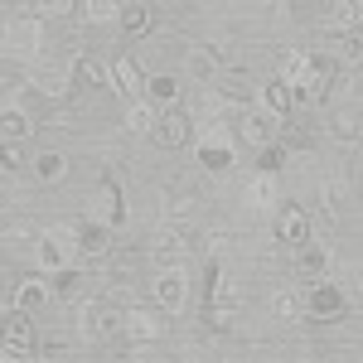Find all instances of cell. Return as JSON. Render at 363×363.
Segmentation results:
<instances>
[{
  "label": "cell",
  "mask_w": 363,
  "mask_h": 363,
  "mask_svg": "<svg viewBox=\"0 0 363 363\" xmlns=\"http://www.w3.org/2000/svg\"><path fill=\"white\" fill-rule=\"evenodd\" d=\"M34 354H39V325H34V315L5 310V320H0V359L29 363Z\"/></svg>",
  "instance_id": "cell-1"
},
{
  "label": "cell",
  "mask_w": 363,
  "mask_h": 363,
  "mask_svg": "<svg viewBox=\"0 0 363 363\" xmlns=\"http://www.w3.org/2000/svg\"><path fill=\"white\" fill-rule=\"evenodd\" d=\"M155 310L165 315V320H174V315H184L189 310V301H194V277L184 272V267H165L160 277H155Z\"/></svg>",
  "instance_id": "cell-2"
},
{
  "label": "cell",
  "mask_w": 363,
  "mask_h": 363,
  "mask_svg": "<svg viewBox=\"0 0 363 363\" xmlns=\"http://www.w3.org/2000/svg\"><path fill=\"white\" fill-rule=\"evenodd\" d=\"M34 257H39V267L44 272H68L73 262H78V233L73 228H44L39 238H34Z\"/></svg>",
  "instance_id": "cell-3"
},
{
  "label": "cell",
  "mask_w": 363,
  "mask_h": 363,
  "mask_svg": "<svg viewBox=\"0 0 363 363\" xmlns=\"http://www.w3.org/2000/svg\"><path fill=\"white\" fill-rule=\"evenodd\" d=\"M39 44H44V25H39L34 15H25V10H15V20L0 25V54L34 58V54H39Z\"/></svg>",
  "instance_id": "cell-4"
},
{
  "label": "cell",
  "mask_w": 363,
  "mask_h": 363,
  "mask_svg": "<svg viewBox=\"0 0 363 363\" xmlns=\"http://www.w3.org/2000/svg\"><path fill=\"white\" fill-rule=\"evenodd\" d=\"M78 330H83L87 344H112V339H121V306L116 301H83Z\"/></svg>",
  "instance_id": "cell-5"
},
{
  "label": "cell",
  "mask_w": 363,
  "mask_h": 363,
  "mask_svg": "<svg viewBox=\"0 0 363 363\" xmlns=\"http://www.w3.org/2000/svg\"><path fill=\"white\" fill-rule=\"evenodd\" d=\"M121 218H126V199H121V184L102 179V184L87 194V203H83V223H97V228H107V233H112Z\"/></svg>",
  "instance_id": "cell-6"
},
{
  "label": "cell",
  "mask_w": 363,
  "mask_h": 363,
  "mask_svg": "<svg viewBox=\"0 0 363 363\" xmlns=\"http://www.w3.org/2000/svg\"><path fill=\"white\" fill-rule=\"evenodd\" d=\"M301 315L315 320V325H335L349 315V296L339 291L335 281H325V286H310V296H301Z\"/></svg>",
  "instance_id": "cell-7"
},
{
  "label": "cell",
  "mask_w": 363,
  "mask_h": 363,
  "mask_svg": "<svg viewBox=\"0 0 363 363\" xmlns=\"http://www.w3.org/2000/svg\"><path fill=\"white\" fill-rule=\"evenodd\" d=\"M150 136L160 150H184L189 140H194V116L184 112V107H160L155 112V126H150Z\"/></svg>",
  "instance_id": "cell-8"
},
{
  "label": "cell",
  "mask_w": 363,
  "mask_h": 363,
  "mask_svg": "<svg viewBox=\"0 0 363 363\" xmlns=\"http://www.w3.org/2000/svg\"><path fill=\"white\" fill-rule=\"evenodd\" d=\"M165 315L155 306H131L121 310V339H131V344H160L165 339Z\"/></svg>",
  "instance_id": "cell-9"
},
{
  "label": "cell",
  "mask_w": 363,
  "mask_h": 363,
  "mask_svg": "<svg viewBox=\"0 0 363 363\" xmlns=\"http://www.w3.org/2000/svg\"><path fill=\"white\" fill-rule=\"evenodd\" d=\"M107 78H112V87L126 102H145V68H140V58L116 54L112 63H107Z\"/></svg>",
  "instance_id": "cell-10"
},
{
  "label": "cell",
  "mask_w": 363,
  "mask_h": 363,
  "mask_svg": "<svg viewBox=\"0 0 363 363\" xmlns=\"http://www.w3.org/2000/svg\"><path fill=\"white\" fill-rule=\"evenodd\" d=\"M277 136H281V121H272L262 107H247V112L238 116V140H242V145H252V150L277 145Z\"/></svg>",
  "instance_id": "cell-11"
},
{
  "label": "cell",
  "mask_w": 363,
  "mask_h": 363,
  "mask_svg": "<svg viewBox=\"0 0 363 363\" xmlns=\"http://www.w3.org/2000/svg\"><path fill=\"white\" fill-rule=\"evenodd\" d=\"M233 136H228L223 126L218 131H203V140H199V165L208 169V174H228L233 169Z\"/></svg>",
  "instance_id": "cell-12"
},
{
  "label": "cell",
  "mask_w": 363,
  "mask_h": 363,
  "mask_svg": "<svg viewBox=\"0 0 363 363\" xmlns=\"http://www.w3.org/2000/svg\"><path fill=\"white\" fill-rule=\"evenodd\" d=\"M272 233H277L281 247H306V242H310V213L301 208V203H286V208H277Z\"/></svg>",
  "instance_id": "cell-13"
},
{
  "label": "cell",
  "mask_w": 363,
  "mask_h": 363,
  "mask_svg": "<svg viewBox=\"0 0 363 363\" xmlns=\"http://www.w3.org/2000/svg\"><path fill=\"white\" fill-rule=\"evenodd\" d=\"M184 257H189V238H184L179 228L155 233V242H150V262H160V272H165V267H184Z\"/></svg>",
  "instance_id": "cell-14"
},
{
  "label": "cell",
  "mask_w": 363,
  "mask_h": 363,
  "mask_svg": "<svg viewBox=\"0 0 363 363\" xmlns=\"http://www.w3.org/2000/svg\"><path fill=\"white\" fill-rule=\"evenodd\" d=\"M10 301H15V310H25V315L44 310L49 301H54V291H49V277H25V281H15Z\"/></svg>",
  "instance_id": "cell-15"
},
{
  "label": "cell",
  "mask_w": 363,
  "mask_h": 363,
  "mask_svg": "<svg viewBox=\"0 0 363 363\" xmlns=\"http://www.w3.org/2000/svg\"><path fill=\"white\" fill-rule=\"evenodd\" d=\"M262 112L272 116V121H291L296 116V97H291V87L281 83V78H272V83L262 87Z\"/></svg>",
  "instance_id": "cell-16"
},
{
  "label": "cell",
  "mask_w": 363,
  "mask_h": 363,
  "mask_svg": "<svg viewBox=\"0 0 363 363\" xmlns=\"http://www.w3.org/2000/svg\"><path fill=\"white\" fill-rule=\"evenodd\" d=\"M330 126H335V136L344 140V145H359V136H363V112H359V102H339L335 116H330Z\"/></svg>",
  "instance_id": "cell-17"
},
{
  "label": "cell",
  "mask_w": 363,
  "mask_h": 363,
  "mask_svg": "<svg viewBox=\"0 0 363 363\" xmlns=\"http://www.w3.org/2000/svg\"><path fill=\"white\" fill-rule=\"evenodd\" d=\"M34 131V116H25L20 107H0V145H25Z\"/></svg>",
  "instance_id": "cell-18"
},
{
  "label": "cell",
  "mask_w": 363,
  "mask_h": 363,
  "mask_svg": "<svg viewBox=\"0 0 363 363\" xmlns=\"http://www.w3.org/2000/svg\"><path fill=\"white\" fill-rule=\"evenodd\" d=\"M296 281L325 286V281H330V252H325V247H306V252H301V262H296Z\"/></svg>",
  "instance_id": "cell-19"
},
{
  "label": "cell",
  "mask_w": 363,
  "mask_h": 363,
  "mask_svg": "<svg viewBox=\"0 0 363 363\" xmlns=\"http://www.w3.org/2000/svg\"><path fill=\"white\" fill-rule=\"evenodd\" d=\"M150 20H155V10H150V5H140V0H126V5L116 10V29H121V34H131V39H140V34L150 29Z\"/></svg>",
  "instance_id": "cell-20"
},
{
  "label": "cell",
  "mask_w": 363,
  "mask_h": 363,
  "mask_svg": "<svg viewBox=\"0 0 363 363\" xmlns=\"http://www.w3.org/2000/svg\"><path fill=\"white\" fill-rule=\"evenodd\" d=\"M29 169H34L39 184H58V179L68 174V155H63V150H39V155L29 160Z\"/></svg>",
  "instance_id": "cell-21"
},
{
  "label": "cell",
  "mask_w": 363,
  "mask_h": 363,
  "mask_svg": "<svg viewBox=\"0 0 363 363\" xmlns=\"http://www.w3.org/2000/svg\"><path fill=\"white\" fill-rule=\"evenodd\" d=\"M73 233H78V257H107V252H112V233H107V228L78 223Z\"/></svg>",
  "instance_id": "cell-22"
},
{
  "label": "cell",
  "mask_w": 363,
  "mask_h": 363,
  "mask_svg": "<svg viewBox=\"0 0 363 363\" xmlns=\"http://www.w3.org/2000/svg\"><path fill=\"white\" fill-rule=\"evenodd\" d=\"M189 68H194L199 78H213V73H223V49L218 44H189Z\"/></svg>",
  "instance_id": "cell-23"
},
{
  "label": "cell",
  "mask_w": 363,
  "mask_h": 363,
  "mask_svg": "<svg viewBox=\"0 0 363 363\" xmlns=\"http://www.w3.org/2000/svg\"><path fill=\"white\" fill-rule=\"evenodd\" d=\"M78 87H112L107 63H102V58H92V54H83V58H78V73H73V92H78Z\"/></svg>",
  "instance_id": "cell-24"
},
{
  "label": "cell",
  "mask_w": 363,
  "mask_h": 363,
  "mask_svg": "<svg viewBox=\"0 0 363 363\" xmlns=\"http://www.w3.org/2000/svg\"><path fill=\"white\" fill-rule=\"evenodd\" d=\"M242 203H247V208H272V203H277V179H272V174H252L247 189H242Z\"/></svg>",
  "instance_id": "cell-25"
},
{
  "label": "cell",
  "mask_w": 363,
  "mask_h": 363,
  "mask_svg": "<svg viewBox=\"0 0 363 363\" xmlns=\"http://www.w3.org/2000/svg\"><path fill=\"white\" fill-rule=\"evenodd\" d=\"M145 102H160V107H179V83L169 73H155L145 78Z\"/></svg>",
  "instance_id": "cell-26"
},
{
  "label": "cell",
  "mask_w": 363,
  "mask_h": 363,
  "mask_svg": "<svg viewBox=\"0 0 363 363\" xmlns=\"http://www.w3.org/2000/svg\"><path fill=\"white\" fill-rule=\"evenodd\" d=\"M116 10H121L116 0H78V5H73V15H78L83 25H107V20H116Z\"/></svg>",
  "instance_id": "cell-27"
},
{
  "label": "cell",
  "mask_w": 363,
  "mask_h": 363,
  "mask_svg": "<svg viewBox=\"0 0 363 363\" xmlns=\"http://www.w3.org/2000/svg\"><path fill=\"white\" fill-rule=\"evenodd\" d=\"M83 286H87V277L78 272V267H68V272H58V277L49 281V291H54V296H63V301H73Z\"/></svg>",
  "instance_id": "cell-28"
},
{
  "label": "cell",
  "mask_w": 363,
  "mask_h": 363,
  "mask_svg": "<svg viewBox=\"0 0 363 363\" xmlns=\"http://www.w3.org/2000/svg\"><path fill=\"white\" fill-rule=\"evenodd\" d=\"M286 160H291V155H286L281 145H267V150H257V169H252V174H272V179H277L281 169H286Z\"/></svg>",
  "instance_id": "cell-29"
},
{
  "label": "cell",
  "mask_w": 363,
  "mask_h": 363,
  "mask_svg": "<svg viewBox=\"0 0 363 363\" xmlns=\"http://www.w3.org/2000/svg\"><path fill=\"white\" fill-rule=\"evenodd\" d=\"M150 126H155V112H150V102H126V131L145 136Z\"/></svg>",
  "instance_id": "cell-30"
},
{
  "label": "cell",
  "mask_w": 363,
  "mask_h": 363,
  "mask_svg": "<svg viewBox=\"0 0 363 363\" xmlns=\"http://www.w3.org/2000/svg\"><path fill=\"white\" fill-rule=\"evenodd\" d=\"M325 208H330V218H349V184H325Z\"/></svg>",
  "instance_id": "cell-31"
},
{
  "label": "cell",
  "mask_w": 363,
  "mask_h": 363,
  "mask_svg": "<svg viewBox=\"0 0 363 363\" xmlns=\"http://www.w3.org/2000/svg\"><path fill=\"white\" fill-rule=\"evenodd\" d=\"M272 310H277L281 320H301V291H291V286L277 291V296H272Z\"/></svg>",
  "instance_id": "cell-32"
},
{
  "label": "cell",
  "mask_w": 363,
  "mask_h": 363,
  "mask_svg": "<svg viewBox=\"0 0 363 363\" xmlns=\"http://www.w3.org/2000/svg\"><path fill=\"white\" fill-rule=\"evenodd\" d=\"M203 252H208V257H213V267H218L228 252H233V238H228V233H208V238H203Z\"/></svg>",
  "instance_id": "cell-33"
},
{
  "label": "cell",
  "mask_w": 363,
  "mask_h": 363,
  "mask_svg": "<svg viewBox=\"0 0 363 363\" xmlns=\"http://www.w3.org/2000/svg\"><path fill=\"white\" fill-rule=\"evenodd\" d=\"M25 165H29L25 145H0V169H25Z\"/></svg>",
  "instance_id": "cell-34"
},
{
  "label": "cell",
  "mask_w": 363,
  "mask_h": 363,
  "mask_svg": "<svg viewBox=\"0 0 363 363\" xmlns=\"http://www.w3.org/2000/svg\"><path fill=\"white\" fill-rule=\"evenodd\" d=\"M0 233H5V213H0Z\"/></svg>",
  "instance_id": "cell-35"
},
{
  "label": "cell",
  "mask_w": 363,
  "mask_h": 363,
  "mask_svg": "<svg viewBox=\"0 0 363 363\" xmlns=\"http://www.w3.org/2000/svg\"><path fill=\"white\" fill-rule=\"evenodd\" d=\"M0 363H10V359H0Z\"/></svg>",
  "instance_id": "cell-36"
},
{
  "label": "cell",
  "mask_w": 363,
  "mask_h": 363,
  "mask_svg": "<svg viewBox=\"0 0 363 363\" xmlns=\"http://www.w3.org/2000/svg\"><path fill=\"white\" fill-rule=\"evenodd\" d=\"M0 320H5V315H0Z\"/></svg>",
  "instance_id": "cell-37"
}]
</instances>
